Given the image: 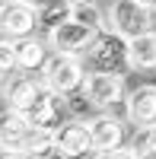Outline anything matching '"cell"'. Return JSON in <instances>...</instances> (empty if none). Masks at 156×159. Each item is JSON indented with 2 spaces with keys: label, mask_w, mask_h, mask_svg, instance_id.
Returning a JSON list of instances; mask_svg holds the SVG:
<instances>
[{
  "label": "cell",
  "mask_w": 156,
  "mask_h": 159,
  "mask_svg": "<svg viewBox=\"0 0 156 159\" xmlns=\"http://www.w3.org/2000/svg\"><path fill=\"white\" fill-rule=\"evenodd\" d=\"M38 73H42L45 86L61 99H70L76 92H83V83H86V67H83L80 54H64V51H51Z\"/></svg>",
  "instance_id": "obj_1"
},
{
  "label": "cell",
  "mask_w": 156,
  "mask_h": 159,
  "mask_svg": "<svg viewBox=\"0 0 156 159\" xmlns=\"http://www.w3.org/2000/svg\"><path fill=\"white\" fill-rule=\"evenodd\" d=\"M3 99H7L10 108H19V111H25V115L32 118V115H38L51 99H54V92L45 86L42 76L19 73V76H13L10 83L3 86Z\"/></svg>",
  "instance_id": "obj_2"
},
{
  "label": "cell",
  "mask_w": 156,
  "mask_h": 159,
  "mask_svg": "<svg viewBox=\"0 0 156 159\" xmlns=\"http://www.w3.org/2000/svg\"><path fill=\"white\" fill-rule=\"evenodd\" d=\"M150 10L153 7L140 3V0H112L105 10V25L112 32H118L121 38H134L150 29V22H153Z\"/></svg>",
  "instance_id": "obj_3"
},
{
  "label": "cell",
  "mask_w": 156,
  "mask_h": 159,
  "mask_svg": "<svg viewBox=\"0 0 156 159\" xmlns=\"http://www.w3.org/2000/svg\"><path fill=\"white\" fill-rule=\"evenodd\" d=\"M83 96H86V102L93 105V108L112 111L115 105H121L124 96H127L124 73H112V70H93V73H86Z\"/></svg>",
  "instance_id": "obj_4"
},
{
  "label": "cell",
  "mask_w": 156,
  "mask_h": 159,
  "mask_svg": "<svg viewBox=\"0 0 156 159\" xmlns=\"http://www.w3.org/2000/svg\"><path fill=\"white\" fill-rule=\"evenodd\" d=\"M102 29H96V25H89L83 19H67V22H61L54 25V29H48L45 32V42L51 51H64V54H86L89 45L96 42V35Z\"/></svg>",
  "instance_id": "obj_5"
},
{
  "label": "cell",
  "mask_w": 156,
  "mask_h": 159,
  "mask_svg": "<svg viewBox=\"0 0 156 159\" xmlns=\"http://www.w3.org/2000/svg\"><path fill=\"white\" fill-rule=\"evenodd\" d=\"M93 70H112V73H121L127 67V38H121L118 32H112L108 25L96 35V42L89 45L86 51Z\"/></svg>",
  "instance_id": "obj_6"
},
{
  "label": "cell",
  "mask_w": 156,
  "mask_h": 159,
  "mask_svg": "<svg viewBox=\"0 0 156 159\" xmlns=\"http://www.w3.org/2000/svg\"><path fill=\"white\" fill-rule=\"evenodd\" d=\"M54 153L61 159H83L93 150V137H89V127L80 118H70V121H61L54 127Z\"/></svg>",
  "instance_id": "obj_7"
},
{
  "label": "cell",
  "mask_w": 156,
  "mask_h": 159,
  "mask_svg": "<svg viewBox=\"0 0 156 159\" xmlns=\"http://www.w3.org/2000/svg\"><path fill=\"white\" fill-rule=\"evenodd\" d=\"M38 29V7L25 0H0V32L7 38H25Z\"/></svg>",
  "instance_id": "obj_8"
},
{
  "label": "cell",
  "mask_w": 156,
  "mask_h": 159,
  "mask_svg": "<svg viewBox=\"0 0 156 159\" xmlns=\"http://www.w3.org/2000/svg\"><path fill=\"white\" fill-rule=\"evenodd\" d=\"M124 118H127V124H134V127L156 124V83H140L134 89H127Z\"/></svg>",
  "instance_id": "obj_9"
},
{
  "label": "cell",
  "mask_w": 156,
  "mask_h": 159,
  "mask_svg": "<svg viewBox=\"0 0 156 159\" xmlns=\"http://www.w3.org/2000/svg\"><path fill=\"white\" fill-rule=\"evenodd\" d=\"M89 137H93V150H118L124 147V121L112 111H99L86 121Z\"/></svg>",
  "instance_id": "obj_10"
},
{
  "label": "cell",
  "mask_w": 156,
  "mask_h": 159,
  "mask_svg": "<svg viewBox=\"0 0 156 159\" xmlns=\"http://www.w3.org/2000/svg\"><path fill=\"white\" fill-rule=\"evenodd\" d=\"M127 67L156 70V29H147L134 38H127Z\"/></svg>",
  "instance_id": "obj_11"
},
{
  "label": "cell",
  "mask_w": 156,
  "mask_h": 159,
  "mask_svg": "<svg viewBox=\"0 0 156 159\" xmlns=\"http://www.w3.org/2000/svg\"><path fill=\"white\" fill-rule=\"evenodd\" d=\"M13 48H16V70H42L45 61H48V42H42V38L35 35H25V38H13Z\"/></svg>",
  "instance_id": "obj_12"
},
{
  "label": "cell",
  "mask_w": 156,
  "mask_h": 159,
  "mask_svg": "<svg viewBox=\"0 0 156 159\" xmlns=\"http://www.w3.org/2000/svg\"><path fill=\"white\" fill-rule=\"evenodd\" d=\"M22 156H51L54 153V127H45V124H29V130L16 140V147Z\"/></svg>",
  "instance_id": "obj_13"
},
{
  "label": "cell",
  "mask_w": 156,
  "mask_h": 159,
  "mask_svg": "<svg viewBox=\"0 0 156 159\" xmlns=\"http://www.w3.org/2000/svg\"><path fill=\"white\" fill-rule=\"evenodd\" d=\"M29 124H32V118L25 115V111H19V108H7L0 111V143H3V147H16V140L25 134V130H29Z\"/></svg>",
  "instance_id": "obj_14"
},
{
  "label": "cell",
  "mask_w": 156,
  "mask_h": 159,
  "mask_svg": "<svg viewBox=\"0 0 156 159\" xmlns=\"http://www.w3.org/2000/svg\"><path fill=\"white\" fill-rule=\"evenodd\" d=\"M73 3L70 0H42V7H38V29H54V25L73 19Z\"/></svg>",
  "instance_id": "obj_15"
},
{
  "label": "cell",
  "mask_w": 156,
  "mask_h": 159,
  "mask_svg": "<svg viewBox=\"0 0 156 159\" xmlns=\"http://www.w3.org/2000/svg\"><path fill=\"white\" fill-rule=\"evenodd\" d=\"M127 150L134 153V159H156V124L134 127V137L127 143Z\"/></svg>",
  "instance_id": "obj_16"
},
{
  "label": "cell",
  "mask_w": 156,
  "mask_h": 159,
  "mask_svg": "<svg viewBox=\"0 0 156 159\" xmlns=\"http://www.w3.org/2000/svg\"><path fill=\"white\" fill-rule=\"evenodd\" d=\"M16 70V48H13V38H0V73Z\"/></svg>",
  "instance_id": "obj_17"
},
{
  "label": "cell",
  "mask_w": 156,
  "mask_h": 159,
  "mask_svg": "<svg viewBox=\"0 0 156 159\" xmlns=\"http://www.w3.org/2000/svg\"><path fill=\"white\" fill-rule=\"evenodd\" d=\"M93 159H134V153L124 150V147H118V150H99Z\"/></svg>",
  "instance_id": "obj_18"
},
{
  "label": "cell",
  "mask_w": 156,
  "mask_h": 159,
  "mask_svg": "<svg viewBox=\"0 0 156 159\" xmlns=\"http://www.w3.org/2000/svg\"><path fill=\"white\" fill-rule=\"evenodd\" d=\"M0 159H25L19 150H10V147H0Z\"/></svg>",
  "instance_id": "obj_19"
},
{
  "label": "cell",
  "mask_w": 156,
  "mask_h": 159,
  "mask_svg": "<svg viewBox=\"0 0 156 159\" xmlns=\"http://www.w3.org/2000/svg\"><path fill=\"white\" fill-rule=\"evenodd\" d=\"M70 3H73V7H80V3H93V0H70Z\"/></svg>",
  "instance_id": "obj_20"
},
{
  "label": "cell",
  "mask_w": 156,
  "mask_h": 159,
  "mask_svg": "<svg viewBox=\"0 0 156 159\" xmlns=\"http://www.w3.org/2000/svg\"><path fill=\"white\" fill-rule=\"evenodd\" d=\"M25 3H32V7H42V0H25Z\"/></svg>",
  "instance_id": "obj_21"
},
{
  "label": "cell",
  "mask_w": 156,
  "mask_h": 159,
  "mask_svg": "<svg viewBox=\"0 0 156 159\" xmlns=\"http://www.w3.org/2000/svg\"><path fill=\"white\" fill-rule=\"evenodd\" d=\"M140 3H147V7H156V0H140Z\"/></svg>",
  "instance_id": "obj_22"
},
{
  "label": "cell",
  "mask_w": 156,
  "mask_h": 159,
  "mask_svg": "<svg viewBox=\"0 0 156 159\" xmlns=\"http://www.w3.org/2000/svg\"><path fill=\"white\" fill-rule=\"evenodd\" d=\"M0 89H3V73H0Z\"/></svg>",
  "instance_id": "obj_23"
},
{
  "label": "cell",
  "mask_w": 156,
  "mask_h": 159,
  "mask_svg": "<svg viewBox=\"0 0 156 159\" xmlns=\"http://www.w3.org/2000/svg\"><path fill=\"white\" fill-rule=\"evenodd\" d=\"M25 159H42V156H25Z\"/></svg>",
  "instance_id": "obj_24"
},
{
  "label": "cell",
  "mask_w": 156,
  "mask_h": 159,
  "mask_svg": "<svg viewBox=\"0 0 156 159\" xmlns=\"http://www.w3.org/2000/svg\"><path fill=\"white\" fill-rule=\"evenodd\" d=\"M54 159H61V156H57V153H54Z\"/></svg>",
  "instance_id": "obj_25"
},
{
  "label": "cell",
  "mask_w": 156,
  "mask_h": 159,
  "mask_svg": "<svg viewBox=\"0 0 156 159\" xmlns=\"http://www.w3.org/2000/svg\"><path fill=\"white\" fill-rule=\"evenodd\" d=\"M0 38H3V32H0Z\"/></svg>",
  "instance_id": "obj_26"
},
{
  "label": "cell",
  "mask_w": 156,
  "mask_h": 159,
  "mask_svg": "<svg viewBox=\"0 0 156 159\" xmlns=\"http://www.w3.org/2000/svg\"><path fill=\"white\" fill-rule=\"evenodd\" d=\"M0 147H3V143H0Z\"/></svg>",
  "instance_id": "obj_27"
}]
</instances>
